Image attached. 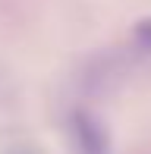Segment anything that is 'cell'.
Masks as SVG:
<instances>
[{"label": "cell", "instance_id": "obj_1", "mask_svg": "<svg viewBox=\"0 0 151 154\" xmlns=\"http://www.w3.org/2000/svg\"><path fill=\"white\" fill-rule=\"evenodd\" d=\"M72 142L79 154H110V132L101 116L91 110H76L72 113Z\"/></svg>", "mask_w": 151, "mask_h": 154}, {"label": "cell", "instance_id": "obj_2", "mask_svg": "<svg viewBox=\"0 0 151 154\" xmlns=\"http://www.w3.org/2000/svg\"><path fill=\"white\" fill-rule=\"evenodd\" d=\"M135 44H139L142 51H151V19L139 22V29H135Z\"/></svg>", "mask_w": 151, "mask_h": 154}]
</instances>
